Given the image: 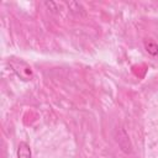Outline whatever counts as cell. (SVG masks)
I'll list each match as a JSON object with an SVG mask.
<instances>
[{"instance_id": "6da1fadb", "label": "cell", "mask_w": 158, "mask_h": 158, "mask_svg": "<svg viewBox=\"0 0 158 158\" xmlns=\"http://www.w3.org/2000/svg\"><path fill=\"white\" fill-rule=\"evenodd\" d=\"M9 64L10 67L12 68L14 73L23 81H28L32 79L33 77V72H32V68L30 67V64L27 62H25L23 59L21 58H11L9 60Z\"/></svg>"}, {"instance_id": "7a4b0ae2", "label": "cell", "mask_w": 158, "mask_h": 158, "mask_svg": "<svg viewBox=\"0 0 158 158\" xmlns=\"http://www.w3.org/2000/svg\"><path fill=\"white\" fill-rule=\"evenodd\" d=\"M115 139H116L120 149L123 153H126V154L132 153V143H131L130 136L125 128H117L115 131Z\"/></svg>"}, {"instance_id": "3957f363", "label": "cell", "mask_w": 158, "mask_h": 158, "mask_svg": "<svg viewBox=\"0 0 158 158\" xmlns=\"http://www.w3.org/2000/svg\"><path fill=\"white\" fill-rule=\"evenodd\" d=\"M65 5L68 7V11L73 16L79 17V19L86 17V15H88L86 14V9L84 7V5L81 2H79V1H65Z\"/></svg>"}, {"instance_id": "277c9868", "label": "cell", "mask_w": 158, "mask_h": 158, "mask_svg": "<svg viewBox=\"0 0 158 158\" xmlns=\"http://www.w3.org/2000/svg\"><path fill=\"white\" fill-rule=\"evenodd\" d=\"M17 158H32L31 147L26 142H20L17 146Z\"/></svg>"}, {"instance_id": "5b68a950", "label": "cell", "mask_w": 158, "mask_h": 158, "mask_svg": "<svg viewBox=\"0 0 158 158\" xmlns=\"http://www.w3.org/2000/svg\"><path fill=\"white\" fill-rule=\"evenodd\" d=\"M143 46H144V49L148 54L151 56H157L158 54V44L153 41V40H144L143 41Z\"/></svg>"}, {"instance_id": "8992f818", "label": "cell", "mask_w": 158, "mask_h": 158, "mask_svg": "<svg viewBox=\"0 0 158 158\" xmlns=\"http://www.w3.org/2000/svg\"><path fill=\"white\" fill-rule=\"evenodd\" d=\"M44 6H46L52 14H58V12H59L58 5H57V2H54V1H44Z\"/></svg>"}]
</instances>
